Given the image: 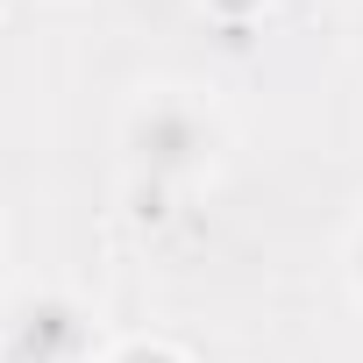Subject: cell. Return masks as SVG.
<instances>
[{
	"mask_svg": "<svg viewBox=\"0 0 363 363\" xmlns=\"http://www.w3.org/2000/svg\"><path fill=\"white\" fill-rule=\"evenodd\" d=\"M121 150H128V171L150 186H193L221 157V121L186 86H143V100L121 121Z\"/></svg>",
	"mask_w": 363,
	"mask_h": 363,
	"instance_id": "6da1fadb",
	"label": "cell"
},
{
	"mask_svg": "<svg viewBox=\"0 0 363 363\" xmlns=\"http://www.w3.org/2000/svg\"><path fill=\"white\" fill-rule=\"evenodd\" d=\"M93 320L72 292H15L0 306V363H79Z\"/></svg>",
	"mask_w": 363,
	"mask_h": 363,
	"instance_id": "7a4b0ae2",
	"label": "cell"
},
{
	"mask_svg": "<svg viewBox=\"0 0 363 363\" xmlns=\"http://www.w3.org/2000/svg\"><path fill=\"white\" fill-rule=\"evenodd\" d=\"M107 363H178V349H164V342H128V349H114Z\"/></svg>",
	"mask_w": 363,
	"mask_h": 363,
	"instance_id": "3957f363",
	"label": "cell"
},
{
	"mask_svg": "<svg viewBox=\"0 0 363 363\" xmlns=\"http://www.w3.org/2000/svg\"><path fill=\"white\" fill-rule=\"evenodd\" d=\"M342 271H349V292L363 299V221H356V235H349V250H342Z\"/></svg>",
	"mask_w": 363,
	"mask_h": 363,
	"instance_id": "277c9868",
	"label": "cell"
},
{
	"mask_svg": "<svg viewBox=\"0 0 363 363\" xmlns=\"http://www.w3.org/2000/svg\"><path fill=\"white\" fill-rule=\"evenodd\" d=\"M349 50H356V65H363V0L349 8Z\"/></svg>",
	"mask_w": 363,
	"mask_h": 363,
	"instance_id": "5b68a950",
	"label": "cell"
},
{
	"mask_svg": "<svg viewBox=\"0 0 363 363\" xmlns=\"http://www.w3.org/2000/svg\"><path fill=\"white\" fill-rule=\"evenodd\" d=\"M214 8H221V15H250V8H257V0H214Z\"/></svg>",
	"mask_w": 363,
	"mask_h": 363,
	"instance_id": "8992f818",
	"label": "cell"
}]
</instances>
